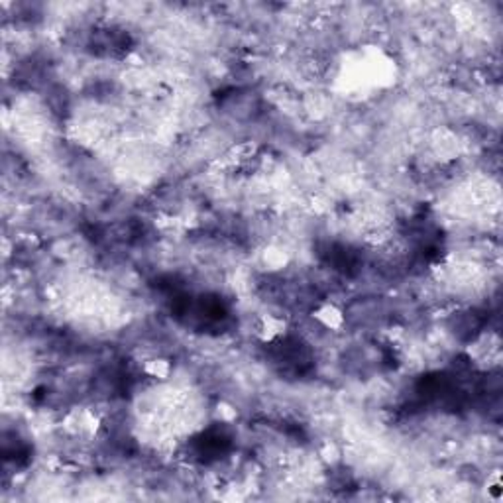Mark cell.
I'll list each match as a JSON object with an SVG mask.
<instances>
[{"mask_svg":"<svg viewBox=\"0 0 503 503\" xmlns=\"http://www.w3.org/2000/svg\"><path fill=\"white\" fill-rule=\"evenodd\" d=\"M313 319L321 324L326 331H333L338 333L346 326V313L342 310V307H338L333 301H323L319 303L315 309H313Z\"/></svg>","mask_w":503,"mask_h":503,"instance_id":"6da1fadb","label":"cell"},{"mask_svg":"<svg viewBox=\"0 0 503 503\" xmlns=\"http://www.w3.org/2000/svg\"><path fill=\"white\" fill-rule=\"evenodd\" d=\"M287 328H289V324H287L284 317L273 315V313H266V315H262L258 319L256 335H258L262 342H275L282 336H285Z\"/></svg>","mask_w":503,"mask_h":503,"instance_id":"7a4b0ae2","label":"cell"},{"mask_svg":"<svg viewBox=\"0 0 503 503\" xmlns=\"http://www.w3.org/2000/svg\"><path fill=\"white\" fill-rule=\"evenodd\" d=\"M142 370L144 374L155 379V382H168L171 374H173V364H171L169 358L155 356V358H150V360L144 364Z\"/></svg>","mask_w":503,"mask_h":503,"instance_id":"3957f363","label":"cell"},{"mask_svg":"<svg viewBox=\"0 0 503 503\" xmlns=\"http://www.w3.org/2000/svg\"><path fill=\"white\" fill-rule=\"evenodd\" d=\"M486 495L493 503H500L503 500V480L500 470L491 472L486 480Z\"/></svg>","mask_w":503,"mask_h":503,"instance_id":"277c9868","label":"cell"},{"mask_svg":"<svg viewBox=\"0 0 503 503\" xmlns=\"http://www.w3.org/2000/svg\"><path fill=\"white\" fill-rule=\"evenodd\" d=\"M217 417H219L222 423H233L234 419L238 417V411L234 409L230 403L220 401L219 405H217Z\"/></svg>","mask_w":503,"mask_h":503,"instance_id":"5b68a950","label":"cell"}]
</instances>
